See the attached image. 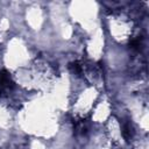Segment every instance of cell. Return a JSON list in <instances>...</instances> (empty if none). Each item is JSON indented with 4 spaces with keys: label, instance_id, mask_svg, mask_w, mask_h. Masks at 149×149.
<instances>
[{
    "label": "cell",
    "instance_id": "6da1fadb",
    "mask_svg": "<svg viewBox=\"0 0 149 149\" xmlns=\"http://www.w3.org/2000/svg\"><path fill=\"white\" fill-rule=\"evenodd\" d=\"M13 87V81L10 79V76L7 71L0 72V91H8Z\"/></svg>",
    "mask_w": 149,
    "mask_h": 149
},
{
    "label": "cell",
    "instance_id": "3957f363",
    "mask_svg": "<svg viewBox=\"0 0 149 149\" xmlns=\"http://www.w3.org/2000/svg\"><path fill=\"white\" fill-rule=\"evenodd\" d=\"M123 136L126 140H129L132 137V127L129 125H125L123 126V132H122Z\"/></svg>",
    "mask_w": 149,
    "mask_h": 149
},
{
    "label": "cell",
    "instance_id": "277c9868",
    "mask_svg": "<svg viewBox=\"0 0 149 149\" xmlns=\"http://www.w3.org/2000/svg\"><path fill=\"white\" fill-rule=\"evenodd\" d=\"M71 65H72L73 72H76V73H80V72H81V68H80V65H79L78 63H73V64H71Z\"/></svg>",
    "mask_w": 149,
    "mask_h": 149
},
{
    "label": "cell",
    "instance_id": "7a4b0ae2",
    "mask_svg": "<svg viewBox=\"0 0 149 149\" xmlns=\"http://www.w3.org/2000/svg\"><path fill=\"white\" fill-rule=\"evenodd\" d=\"M74 129H76V132L79 133V134H85V133L87 132V125H86V121L80 120V121L76 122Z\"/></svg>",
    "mask_w": 149,
    "mask_h": 149
}]
</instances>
